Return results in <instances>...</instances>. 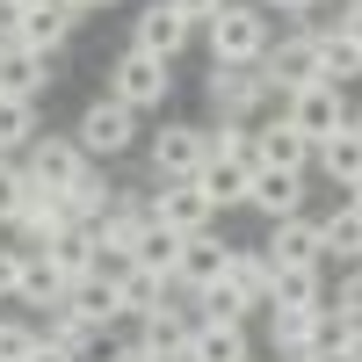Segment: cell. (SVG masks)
<instances>
[{
    "label": "cell",
    "instance_id": "6da1fadb",
    "mask_svg": "<svg viewBox=\"0 0 362 362\" xmlns=\"http://www.w3.org/2000/svg\"><path fill=\"white\" fill-rule=\"evenodd\" d=\"M268 15L254 8V0H225L218 15L203 22V51H210V66H261V51H268Z\"/></svg>",
    "mask_w": 362,
    "mask_h": 362
},
{
    "label": "cell",
    "instance_id": "7a4b0ae2",
    "mask_svg": "<svg viewBox=\"0 0 362 362\" xmlns=\"http://www.w3.org/2000/svg\"><path fill=\"white\" fill-rule=\"evenodd\" d=\"M283 124L305 138V145H319V138H334V131H362V109L348 102V87L312 80V87H297V95L283 102Z\"/></svg>",
    "mask_w": 362,
    "mask_h": 362
},
{
    "label": "cell",
    "instance_id": "3957f363",
    "mask_svg": "<svg viewBox=\"0 0 362 362\" xmlns=\"http://www.w3.org/2000/svg\"><path fill=\"white\" fill-rule=\"evenodd\" d=\"M254 73L268 80V95H276V102H290L297 87H312V80H319V37H312V22L290 29V37H268V51H261Z\"/></svg>",
    "mask_w": 362,
    "mask_h": 362
},
{
    "label": "cell",
    "instance_id": "277c9868",
    "mask_svg": "<svg viewBox=\"0 0 362 362\" xmlns=\"http://www.w3.org/2000/svg\"><path fill=\"white\" fill-rule=\"evenodd\" d=\"M66 138H73L80 153L95 160V167H102V160H124L131 145H138V116H131L124 102H109V95H95V102L80 109V124H73Z\"/></svg>",
    "mask_w": 362,
    "mask_h": 362
},
{
    "label": "cell",
    "instance_id": "5b68a950",
    "mask_svg": "<svg viewBox=\"0 0 362 362\" xmlns=\"http://www.w3.org/2000/svg\"><path fill=\"white\" fill-rule=\"evenodd\" d=\"M15 167L29 174V189H51V196H66L73 181L87 174V153H80V145H73L66 131H37V138H29L22 153H15Z\"/></svg>",
    "mask_w": 362,
    "mask_h": 362
},
{
    "label": "cell",
    "instance_id": "8992f818",
    "mask_svg": "<svg viewBox=\"0 0 362 362\" xmlns=\"http://www.w3.org/2000/svg\"><path fill=\"white\" fill-rule=\"evenodd\" d=\"M174 95V66H160V58H145V51H116V66H109V102H124L131 116H145V109H160Z\"/></svg>",
    "mask_w": 362,
    "mask_h": 362
},
{
    "label": "cell",
    "instance_id": "52a82bcc",
    "mask_svg": "<svg viewBox=\"0 0 362 362\" xmlns=\"http://www.w3.org/2000/svg\"><path fill=\"white\" fill-rule=\"evenodd\" d=\"M203 95H210V109H218L225 124H247V131H254V116L276 102L254 66H210V73H203Z\"/></svg>",
    "mask_w": 362,
    "mask_h": 362
},
{
    "label": "cell",
    "instance_id": "ba28073f",
    "mask_svg": "<svg viewBox=\"0 0 362 362\" xmlns=\"http://www.w3.org/2000/svg\"><path fill=\"white\" fill-rule=\"evenodd\" d=\"M225 254H232V239H218V232H189V239H181V254H174V276H167V297H181V305H189L196 290L225 283Z\"/></svg>",
    "mask_w": 362,
    "mask_h": 362
},
{
    "label": "cell",
    "instance_id": "9c48e42d",
    "mask_svg": "<svg viewBox=\"0 0 362 362\" xmlns=\"http://www.w3.org/2000/svg\"><path fill=\"white\" fill-rule=\"evenodd\" d=\"M203 167V124H160L145 145V174L153 181H196Z\"/></svg>",
    "mask_w": 362,
    "mask_h": 362
},
{
    "label": "cell",
    "instance_id": "30bf717a",
    "mask_svg": "<svg viewBox=\"0 0 362 362\" xmlns=\"http://www.w3.org/2000/svg\"><path fill=\"white\" fill-rule=\"evenodd\" d=\"M189 37H196V29L181 22V15L167 8V0H145V8L131 15V51H145V58H160V66H174V58L189 51Z\"/></svg>",
    "mask_w": 362,
    "mask_h": 362
},
{
    "label": "cell",
    "instance_id": "8fae6325",
    "mask_svg": "<svg viewBox=\"0 0 362 362\" xmlns=\"http://www.w3.org/2000/svg\"><path fill=\"white\" fill-rule=\"evenodd\" d=\"M210 196L196 189V181H153V225L174 232V239H189V232H210Z\"/></svg>",
    "mask_w": 362,
    "mask_h": 362
},
{
    "label": "cell",
    "instance_id": "7c38bea8",
    "mask_svg": "<svg viewBox=\"0 0 362 362\" xmlns=\"http://www.w3.org/2000/svg\"><path fill=\"white\" fill-rule=\"evenodd\" d=\"M58 73H66V51H22V44H0V95H22V102H37L58 87Z\"/></svg>",
    "mask_w": 362,
    "mask_h": 362
},
{
    "label": "cell",
    "instance_id": "4fadbf2b",
    "mask_svg": "<svg viewBox=\"0 0 362 362\" xmlns=\"http://www.w3.org/2000/svg\"><path fill=\"white\" fill-rule=\"evenodd\" d=\"M261 261L268 268H326V254H319V218H276L268 225V247H261Z\"/></svg>",
    "mask_w": 362,
    "mask_h": 362
},
{
    "label": "cell",
    "instance_id": "5bb4252c",
    "mask_svg": "<svg viewBox=\"0 0 362 362\" xmlns=\"http://www.w3.org/2000/svg\"><path fill=\"white\" fill-rule=\"evenodd\" d=\"M73 225V210H66V196H51V189H29V203H22V218L8 225L15 232V254H44L58 232Z\"/></svg>",
    "mask_w": 362,
    "mask_h": 362
},
{
    "label": "cell",
    "instance_id": "9a60e30c",
    "mask_svg": "<svg viewBox=\"0 0 362 362\" xmlns=\"http://www.w3.org/2000/svg\"><path fill=\"white\" fill-rule=\"evenodd\" d=\"M131 348H145L153 362H181V348H189V305H181V297H167V305H153V312L138 319Z\"/></svg>",
    "mask_w": 362,
    "mask_h": 362
},
{
    "label": "cell",
    "instance_id": "2e32d148",
    "mask_svg": "<svg viewBox=\"0 0 362 362\" xmlns=\"http://www.w3.org/2000/svg\"><path fill=\"white\" fill-rule=\"evenodd\" d=\"M239 210H261L268 225H276V218H297V210H305V174H290V167H254L247 203H239Z\"/></svg>",
    "mask_w": 362,
    "mask_h": 362
},
{
    "label": "cell",
    "instance_id": "e0dca14e",
    "mask_svg": "<svg viewBox=\"0 0 362 362\" xmlns=\"http://www.w3.org/2000/svg\"><path fill=\"white\" fill-rule=\"evenodd\" d=\"M73 29H80V22L58 8V0H29V8L15 15V37H8V44H22V51H37V58H44V51H66Z\"/></svg>",
    "mask_w": 362,
    "mask_h": 362
},
{
    "label": "cell",
    "instance_id": "ac0fdd59",
    "mask_svg": "<svg viewBox=\"0 0 362 362\" xmlns=\"http://www.w3.org/2000/svg\"><path fill=\"white\" fill-rule=\"evenodd\" d=\"M66 312H73V319H87L95 334H109V326L124 319V305H116V276H109V268H95V276L66 283Z\"/></svg>",
    "mask_w": 362,
    "mask_h": 362
},
{
    "label": "cell",
    "instance_id": "d6986e66",
    "mask_svg": "<svg viewBox=\"0 0 362 362\" xmlns=\"http://www.w3.org/2000/svg\"><path fill=\"white\" fill-rule=\"evenodd\" d=\"M254 341H247V326H210L189 312V348H181V362H247Z\"/></svg>",
    "mask_w": 362,
    "mask_h": 362
},
{
    "label": "cell",
    "instance_id": "ffe728a7",
    "mask_svg": "<svg viewBox=\"0 0 362 362\" xmlns=\"http://www.w3.org/2000/svg\"><path fill=\"white\" fill-rule=\"evenodd\" d=\"M319 254H326V261H341V268L362 261V203H355V196H341V203L319 218Z\"/></svg>",
    "mask_w": 362,
    "mask_h": 362
},
{
    "label": "cell",
    "instance_id": "44dd1931",
    "mask_svg": "<svg viewBox=\"0 0 362 362\" xmlns=\"http://www.w3.org/2000/svg\"><path fill=\"white\" fill-rule=\"evenodd\" d=\"M312 167L334 181L341 196H355V181H362V131H334V138H319V145H312Z\"/></svg>",
    "mask_w": 362,
    "mask_h": 362
},
{
    "label": "cell",
    "instance_id": "7402d4cb",
    "mask_svg": "<svg viewBox=\"0 0 362 362\" xmlns=\"http://www.w3.org/2000/svg\"><path fill=\"white\" fill-rule=\"evenodd\" d=\"M254 167H290V174H312V145L297 138L283 116H276V124H254Z\"/></svg>",
    "mask_w": 362,
    "mask_h": 362
},
{
    "label": "cell",
    "instance_id": "603a6c76",
    "mask_svg": "<svg viewBox=\"0 0 362 362\" xmlns=\"http://www.w3.org/2000/svg\"><path fill=\"white\" fill-rule=\"evenodd\" d=\"M247 181H254V160H203L196 167V189L210 196V210H239L247 203Z\"/></svg>",
    "mask_w": 362,
    "mask_h": 362
},
{
    "label": "cell",
    "instance_id": "cb8c5ba5",
    "mask_svg": "<svg viewBox=\"0 0 362 362\" xmlns=\"http://www.w3.org/2000/svg\"><path fill=\"white\" fill-rule=\"evenodd\" d=\"M268 305L326 312V268H268Z\"/></svg>",
    "mask_w": 362,
    "mask_h": 362
},
{
    "label": "cell",
    "instance_id": "d4e9b609",
    "mask_svg": "<svg viewBox=\"0 0 362 362\" xmlns=\"http://www.w3.org/2000/svg\"><path fill=\"white\" fill-rule=\"evenodd\" d=\"M225 290H239L247 312H268V261H261V247H232L225 254Z\"/></svg>",
    "mask_w": 362,
    "mask_h": 362
},
{
    "label": "cell",
    "instance_id": "484cf974",
    "mask_svg": "<svg viewBox=\"0 0 362 362\" xmlns=\"http://www.w3.org/2000/svg\"><path fill=\"white\" fill-rule=\"evenodd\" d=\"M8 305H44V312H58L66 305V276L44 261V254H22V276H15V297Z\"/></svg>",
    "mask_w": 362,
    "mask_h": 362
},
{
    "label": "cell",
    "instance_id": "4316f807",
    "mask_svg": "<svg viewBox=\"0 0 362 362\" xmlns=\"http://www.w3.org/2000/svg\"><path fill=\"white\" fill-rule=\"evenodd\" d=\"M44 261L58 268V276H66V283H80V276H95V232H87V225H66V232H58L51 239V247H44Z\"/></svg>",
    "mask_w": 362,
    "mask_h": 362
},
{
    "label": "cell",
    "instance_id": "83f0119b",
    "mask_svg": "<svg viewBox=\"0 0 362 362\" xmlns=\"http://www.w3.org/2000/svg\"><path fill=\"white\" fill-rule=\"evenodd\" d=\"M37 334H44L51 348H66L73 362H95V355H102V334H95L87 319H73L66 305H58V312H44V326H37Z\"/></svg>",
    "mask_w": 362,
    "mask_h": 362
},
{
    "label": "cell",
    "instance_id": "f1b7e54d",
    "mask_svg": "<svg viewBox=\"0 0 362 362\" xmlns=\"http://www.w3.org/2000/svg\"><path fill=\"white\" fill-rule=\"evenodd\" d=\"M109 203H116V181L87 160V174L66 189V210H73V225H95V218H109Z\"/></svg>",
    "mask_w": 362,
    "mask_h": 362
},
{
    "label": "cell",
    "instance_id": "f546056e",
    "mask_svg": "<svg viewBox=\"0 0 362 362\" xmlns=\"http://www.w3.org/2000/svg\"><path fill=\"white\" fill-rule=\"evenodd\" d=\"M116 305H124V319H145L153 305H167V283L153 268H116Z\"/></svg>",
    "mask_w": 362,
    "mask_h": 362
},
{
    "label": "cell",
    "instance_id": "4dcf8cb0",
    "mask_svg": "<svg viewBox=\"0 0 362 362\" xmlns=\"http://www.w3.org/2000/svg\"><path fill=\"white\" fill-rule=\"evenodd\" d=\"M37 138V102H22V95H0V153H22V145Z\"/></svg>",
    "mask_w": 362,
    "mask_h": 362
},
{
    "label": "cell",
    "instance_id": "1f68e13d",
    "mask_svg": "<svg viewBox=\"0 0 362 362\" xmlns=\"http://www.w3.org/2000/svg\"><path fill=\"white\" fill-rule=\"evenodd\" d=\"M189 312H196V319H210V326H247V319H254L247 305H239V290H225V283L196 290V297H189Z\"/></svg>",
    "mask_w": 362,
    "mask_h": 362
},
{
    "label": "cell",
    "instance_id": "d6a6232c",
    "mask_svg": "<svg viewBox=\"0 0 362 362\" xmlns=\"http://www.w3.org/2000/svg\"><path fill=\"white\" fill-rule=\"evenodd\" d=\"M174 254H181V239L160 232V225H145V232H138V247H131V268H153V276L167 283V276H174Z\"/></svg>",
    "mask_w": 362,
    "mask_h": 362
},
{
    "label": "cell",
    "instance_id": "836d02e7",
    "mask_svg": "<svg viewBox=\"0 0 362 362\" xmlns=\"http://www.w3.org/2000/svg\"><path fill=\"white\" fill-rule=\"evenodd\" d=\"M203 160H254V131L247 124H203Z\"/></svg>",
    "mask_w": 362,
    "mask_h": 362
},
{
    "label": "cell",
    "instance_id": "e575fe53",
    "mask_svg": "<svg viewBox=\"0 0 362 362\" xmlns=\"http://www.w3.org/2000/svg\"><path fill=\"white\" fill-rule=\"evenodd\" d=\"M37 319H22V312H8V319H0V362H29V355H37Z\"/></svg>",
    "mask_w": 362,
    "mask_h": 362
},
{
    "label": "cell",
    "instance_id": "d590c367",
    "mask_svg": "<svg viewBox=\"0 0 362 362\" xmlns=\"http://www.w3.org/2000/svg\"><path fill=\"white\" fill-rule=\"evenodd\" d=\"M22 203H29V174H22L15 160H0V225H15Z\"/></svg>",
    "mask_w": 362,
    "mask_h": 362
},
{
    "label": "cell",
    "instance_id": "8d00e7d4",
    "mask_svg": "<svg viewBox=\"0 0 362 362\" xmlns=\"http://www.w3.org/2000/svg\"><path fill=\"white\" fill-rule=\"evenodd\" d=\"M326 312H341V319H362V276H355V268L341 276V290H334V305H326Z\"/></svg>",
    "mask_w": 362,
    "mask_h": 362
},
{
    "label": "cell",
    "instance_id": "74e56055",
    "mask_svg": "<svg viewBox=\"0 0 362 362\" xmlns=\"http://www.w3.org/2000/svg\"><path fill=\"white\" fill-rule=\"evenodd\" d=\"M254 8H261V15H290L297 29H305V22H312V8H319V0H254Z\"/></svg>",
    "mask_w": 362,
    "mask_h": 362
},
{
    "label": "cell",
    "instance_id": "f35d334b",
    "mask_svg": "<svg viewBox=\"0 0 362 362\" xmlns=\"http://www.w3.org/2000/svg\"><path fill=\"white\" fill-rule=\"evenodd\" d=\"M167 8H174L181 22H189V29H203L210 15H218V8H225V0H167Z\"/></svg>",
    "mask_w": 362,
    "mask_h": 362
},
{
    "label": "cell",
    "instance_id": "ab89813d",
    "mask_svg": "<svg viewBox=\"0 0 362 362\" xmlns=\"http://www.w3.org/2000/svg\"><path fill=\"white\" fill-rule=\"evenodd\" d=\"M15 276H22V254H15V247H0V305L15 297Z\"/></svg>",
    "mask_w": 362,
    "mask_h": 362
},
{
    "label": "cell",
    "instance_id": "60d3db41",
    "mask_svg": "<svg viewBox=\"0 0 362 362\" xmlns=\"http://www.w3.org/2000/svg\"><path fill=\"white\" fill-rule=\"evenodd\" d=\"M102 362H153L145 348H131V341H116V348H102Z\"/></svg>",
    "mask_w": 362,
    "mask_h": 362
},
{
    "label": "cell",
    "instance_id": "b9f144b4",
    "mask_svg": "<svg viewBox=\"0 0 362 362\" xmlns=\"http://www.w3.org/2000/svg\"><path fill=\"white\" fill-rule=\"evenodd\" d=\"M29 362H73L66 348H51V341H37V355H29Z\"/></svg>",
    "mask_w": 362,
    "mask_h": 362
},
{
    "label": "cell",
    "instance_id": "7bdbcfd3",
    "mask_svg": "<svg viewBox=\"0 0 362 362\" xmlns=\"http://www.w3.org/2000/svg\"><path fill=\"white\" fill-rule=\"evenodd\" d=\"M247 362H254V355H247ZM268 362H276V355H268Z\"/></svg>",
    "mask_w": 362,
    "mask_h": 362
},
{
    "label": "cell",
    "instance_id": "ee69618b",
    "mask_svg": "<svg viewBox=\"0 0 362 362\" xmlns=\"http://www.w3.org/2000/svg\"><path fill=\"white\" fill-rule=\"evenodd\" d=\"M0 160H8V153H0Z\"/></svg>",
    "mask_w": 362,
    "mask_h": 362
}]
</instances>
